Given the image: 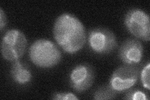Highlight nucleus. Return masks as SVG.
<instances>
[{
    "label": "nucleus",
    "mask_w": 150,
    "mask_h": 100,
    "mask_svg": "<svg viewBox=\"0 0 150 100\" xmlns=\"http://www.w3.org/2000/svg\"><path fill=\"white\" fill-rule=\"evenodd\" d=\"M149 68L150 64L148 62L146 65L144 66L140 73L141 82L143 87L147 90H149Z\"/></svg>",
    "instance_id": "obj_12"
},
{
    "label": "nucleus",
    "mask_w": 150,
    "mask_h": 100,
    "mask_svg": "<svg viewBox=\"0 0 150 100\" xmlns=\"http://www.w3.org/2000/svg\"><path fill=\"white\" fill-rule=\"evenodd\" d=\"M52 99L56 100H78V98L70 92H58L53 94Z\"/></svg>",
    "instance_id": "obj_13"
},
{
    "label": "nucleus",
    "mask_w": 150,
    "mask_h": 100,
    "mask_svg": "<svg viewBox=\"0 0 150 100\" xmlns=\"http://www.w3.org/2000/svg\"><path fill=\"white\" fill-rule=\"evenodd\" d=\"M29 57L33 63L42 68H50L62 60V53L53 42L40 39L33 43L29 50Z\"/></svg>",
    "instance_id": "obj_2"
},
{
    "label": "nucleus",
    "mask_w": 150,
    "mask_h": 100,
    "mask_svg": "<svg viewBox=\"0 0 150 100\" xmlns=\"http://www.w3.org/2000/svg\"><path fill=\"white\" fill-rule=\"evenodd\" d=\"M124 22L127 30L137 38L150 40L149 17L146 12L139 8L131 9L126 14Z\"/></svg>",
    "instance_id": "obj_5"
},
{
    "label": "nucleus",
    "mask_w": 150,
    "mask_h": 100,
    "mask_svg": "<svg viewBox=\"0 0 150 100\" xmlns=\"http://www.w3.org/2000/svg\"><path fill=\"white\" fill-rule=\"evenodd\" d=\"M124 98L131 100H148L149 99L148 94L139 89L128 90Z\"/></svg>",
    "instance_id": "obj_11"
},
{
    "label": "nucleus",
    "mask_w": 150,
    "mask_h": 100,
    "mask_svg": "<svg viewBox=\"0 0 150 100\" xmlns=\"http://www.w3.org/2000/svg\"><path fill=\"white\" fill-rule=\"evenodd\" d=\"M88 42L91 50L98 55L111 53L118 46L115 35L105 28H95L89 31Z\"/></svg>",
    "instance_id": "obj_4"
},
{
    "label": "nucleus",
    "mask_w": 150,
    "mask_h": 100,
    "mask_svg": "<svg viewBox=\"0 0 150 100\" xmlns=\"http://www.w3.org/2000/svg\"><path fill=\"white\" fill-rule=\"evenodd\" d=\"M95 79V70L88 63L79 64L71 70L69 76V83L75 91L83 93L90 88Z\"/></svg>",
    "instance_id": "obj_7"
},
{
    "label": "nucleus",
    "mask_w": 150,
    "mask_h": 100,
    "mask_svg": "<svg viewBox=\"0 0 150 100\" xmlns=\"http://www.w3.org/2000/svg\"><path fill=\"white\" fill-rule=\"evenodd\" d=\"M7 24V18L5 13L3 11V9L1 8H0V29L2 31L3 28L6 26Z\"/></svg>",
    "instance_id": "obj_14"
},
{
    "label": "nucleus",
    "mask_w": 150,
    "mask_h": 100,
    "mask_svg": "<svg viewBox=\"0 0 150 100\" xmlns=\"http://www.w3.org/2000/svg\"><path fill=\"white\" fill-rule=\"evenodd\" d=\"M143 56V47L137 39H127L123 43L118 51L119 58L125 65H138L142 60Z\"/></svg>",
    "instance_id": "obj_8"
},
{
    "label": "nucleus",
    "mask_w": 150,
    "mask_h": 100,
    "mask_svg": "<svg viewBox=\"0 0 150 100\" xmlns=\"http://www.w3.org/2000/svg\"><path fill=\"white\" fill-rule=\"evenodd\" d=\"M53 36L59 46L69 54L81 50L86 43L85 28L79 19L69 13H63L56 19Z\"/></svg>",
    "instance_id": "obj_1"
},
{
    "label": "nucleus",
    "mask_w": 150,
    "mask_h": 100,
    "mask_svg": "<svg viewBox=\"0 0 150 100\" xmlns=\"http://www.w3.org/2000/svg\"><path fill=\"white\" fill-rule=\"evenodd\" d=\"M139 68L136 65H124L112 74L109 86L116 93H123L131 89L138 82Z\"/></svg>",
    "instance_id": "obj_6"
},
{
    "label": "nucleus",
    "mask_w": 150,
    "mask_h": 100,
    "mask_svg": "<svg viewBox=\"0 0 150 100\" xmlns=\"http://www.w3.org/2000/svg\"><path fill=\"white\" fill-rule=\"evenodd\" d=\"M28 41L26 36L20 30L11 29L4 34L1 45V54L4 60L14 62L24 55Z\"/></svg>",
    "instance_id": "obj_3"
},
{
    "label": "nucleus",
    "mask_w": 150,
    "mask_h": 100,
    "mask_svg": "<svg viewBox=\"0 0 150 100\" xmlns=\"http://www.w3.org/2000/svg\"><path fill=\"white\" fill-rule=\"evenodd\" d=\"M10 74L14 82L19 85L27 84L32 79L30 70L19 60L13 62Z\"/></svg>",
    "instance_id": "obj_9"
},
{
    "label": "nucleus",
    "mask_w": 150,
    "mask_h": 100,
    "mask_svg": "<svg viewBox=\"0 0 150 100\" xmlns=\"http://www.w3.org/2000/svg\"><path fill=\"white\" fill-rule=\"evenodd\" d=\"M116 97V93L110 86H103L98 88L93 94L95 99H111Z\"/></svg>",
    "instance_id": "obj_10"
}]
</instances>
